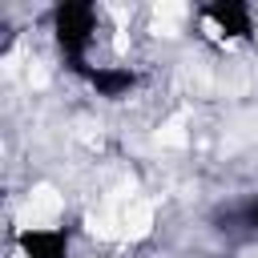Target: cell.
<instances>
[{"label": "cell", "mask_w": 258, "mask_h": 258, "mask_svg": "<svg viewBox=\"0 0 258 258\" xmlns=\"http://www.w3.org/2000/svg\"><path fill=\"white\" fill-rule=\"evenodd\" d=\"M101 20H105V8L93 4V0H60L48 8V32H52V44L56 52L69 60V69H85L93 64V44L101 36Z\"/></svg>", "instance_id": "obj_1"}, {"label": "cell", "mask_w": 258, "mask_h": 258, "mask_svg": "<svg viewBox=\"0 0 258 258\" xmlns=\"http://www.w3.org/2000/svg\"><path fill=\"white\" fill-rule=\"evenodd\" d=\"M81 77H85V85L97 93V97H105V101H125L133 89H137V69H129V64H85V69H77Z\"/></svg>", "instance_id": "obj_4"}, {"label": "cell", "mask_w": 258, "mask_h": 258, "mask_svg": "<svg viewBox=\"0 0 258 258\" xmlns=\"http://www.w3.org/2000/svg\"><path fill=\"white\" fill-rule=\"evenodd\" d=\"M198 16L206 24H214V32L222 40H254V8L246 0H210L198 8Z\"/></svg>", "instance_id": "obj_3"}, {"label": "cell", "mask_w": 258, "mask_h": 258, "mask_svg": "<svg viewBox=\"0 0 258 258\" xmlns=\"http://www.w3.org/2000/svg\"><path fill=\"white\" fill-rule=\"evenodd\" d=\"M238 222H242L246 230H254V234H258V194H250V198L238 206Z\"/></svg>", "instance_id": "obj_5"}, {"label": "cell", "mask_w": 258, "mask_h": 258, "mask_svg": "<svg viewBox=\"0 0 258 258\" xmlns=\"http://www.w3.org/2000/svg\"><path fill=\"white\" fill-rule=\"evenodd\" d=\"M12 246L20 258H73V230L60 222H36L16 226Z\"/></svg>", "instance_id": "obj_2"}]
</instances>
